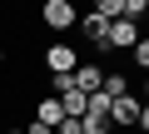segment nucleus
Wrapping results in <instances>:
<instances>
[{
    "label": "nucleus",
    "instance_id": "nucleus-12",
    "mask_svg": "<svg viewBox=\"0 0 149 134\" xmlns=\"http://www.w3.org/2000/svg\"><path fill=\"white\" fill-rule=\"evenodd\" d=\"M50 134H55V129H50Z\"/></svg>",
    "mask_w": 149,
    "mask_h": 134
},
{
    "label": "nucleus",
    "instance_id": "nucleus-7",
    "mask_svg": "<svg viewBox=\"0 0 149 134\" xmlns=\"http://www.w3.org/2000/svg\"><path fill=\"white\" fill-rule=\"evenodd\" d=\"M50 90H55V99L60 94H74V75H50Z\"/></svg>",
    "mask_w": 149,
    "mask_h": 134
},
{
    "label": "nucleus",
    "instance_id": "nucleus-10",
    "mask_svg": "<svg viewBox=\"0 0 149 134\" xmlns=\"http://www.w3.org/2000/svg\"><path fill=\"white\" fill-rule=\"evenodd\" d=\"M10 134H25V129H10Z\"/></svg>",
    "mask_w": 149,
    "mask_h": 134
},
{
    "label": "nucleus",
    "instance_id": "nucleus-9",
    "mask_svg": "<svg viewBox=\"0 0 149 134\" xmlns=\"http://www.w3.org/2000/svg\"><path fill=\"white\" fill-rule=\"evenodd\" d=\"M95 15H104V20H119V0H100V5H95Z\"/></svg>",
    "mask_w": 149,
    "mask_h": 134
},
{
    "label": "nucleus",
    "instance_id": "nucleus-11",
    "mask_svg": "<svg viewBox=\"0 0 149 134\" xmlns=\"http://www.w3.org/2000/svg\"><path fill=\"white\" fill-rule=\"evenodd\" d=\"M0 60H5V50H0Z\"/></svg>",
    "mask_w": 149,
    "mask_h": 134
},
{
    "label": "nucleus",
    "instance_id": "nucleus-1",
    "mask_svg": "<svg viewBox=\"0 0 149 134\" xmlns=\"http://www.w3.org/2000/svg\"><path fill=\"white\" fill-rule=\"evenodd\" d=\"M40 20H45L50 30H70V25H80V15H74L70 0H45V5H40Z\"/></svg>",
    "mask_w": 149,
    "mask_h": 134
},
{
    "label": "nucleus",
    "instance_id": "nucleus-5",
    "mask_svg": "<svg viewBox=\"0 0 149 134\" xmlns=\"http://www.w3.org/2000/svg\"><path fill=\"white\" fill-rule=\"evenodd\" d=\"M60 119H65L60 99H55V94H45V99L35 104V119H30V124H40V129H60Z\"/></svg>",
    "mask_w": 149,
    "mask_h": 134
},
{
    "label": "nucleus",
    "instance_id": "nucleus-3",
    "mask_svg": "<svg viewBox=\"0 0 149 134\" xmlns=\"http://www.w3.org/2000/svg\"><path fill=\"white\" fill-rule=\"evenodd\" d=\"M134 40H139V25H129V20H114L109 25V35H104V50H134Z\"/></svg>",
    "mask_w": 149,
    "mask_h": 134
},
{
    "label": "nucleus",
    "instance_id": "nucleus-8",
    "mask_svg": "<svg viewBox=\"0 0 149 134\" xmlns=\"http://www.w3.org/2000/svg\"><path fill=\"white\" fill-rule=\"evenodd\" d=\"M129 60L139 65V70H149V40H134V50H129Z\"/></svg>",
    "mask_w": 149,
    "mask_h": 134
},
{
    "label": "nucleus",
    "instance_id": "nucleus-4",
    "mask_svg": "<svg viewBox=\"0 0 149 134\" xmlns=\"http://www.w3.org/2000/svg\"><path fill=\"white\" fill-rule=\"evenodd\" d=\"M45 65H50V75H70L74 65H80V50H70V45H50V50H45Z\"/></svg>",
    "mask_w": 149,
    "mask_h": 134
},
{
    "label": "nucleus",
    "instance_id": "nucleus-2",
    "mask_svg": "<svg viewBox=\"0 0 149 134\" xmlns=\"http://www.w3.org/2000/svg\"><path fill=\"white\" fill-rule=\"evenodd\" d=\"M139 99L134 94H119V99H109V124H119V129H134V119H139Z\"/></svg>",
    "mask_w": 149,
    "mask_h": 134
},
{
    "label": "nucleus",
    "instance_id": "nucleus-6",
    "mask_svg": "<svg viewBox=\"0 0 149 134\" xmlns=\"http://www.w3.org/2000/svg\"><path fill=\"white\" fill-rule=\"evenodd\" d=\"M109 25H114V20H104V15H95V10H90V15H80V30H85V40H95V45H104Z\"/></svg>",
    "mask_w": 149,
    "mask_h": 134
}]
</instances>
